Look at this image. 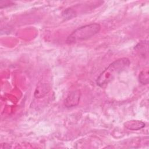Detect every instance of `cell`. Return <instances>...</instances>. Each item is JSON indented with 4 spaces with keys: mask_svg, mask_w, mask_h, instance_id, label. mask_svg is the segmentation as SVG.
<instances>
[{
    "mask_svg": "<svg viewBox=\"0 0 149 149\" xmlns=\"http://www.w3.org/2000/svg\"><path fill=\"white\" fill-rule=\"evenodd\" d=\"M130 61L127 58H119L111 63L98 77L97 84L100 87H104L111 82L116 75L126 70L130 65Z\"/></svg>",
    "mask_w": 149,
    "mask_h": 149,
    "instance_id": "obj_1",
    "label": "cell"
},
{
    "mask_svg": "<svg viewBox=\"0 0 149 149\" xmlns=\"http://www.w3.org/2000/svg\"><path fill=\"white\" fill-rule=\"evenodd\" d=\"M101 29L98 23H91L83 26L73 31L67 38L66 43L73 44L87 40L97 34Z\"/></svg>",
    "mask_w": 149,
    "mask_h": 149,
    "instance_id": "obj_2",
    "label": "cell"
},
{
    "mask_svg": "<svg viewBox=\"0 0 149 149\" xmlns=\"http://www.w3.org/2000/svg\"><path fill=\"white\" fill-rule=\"evenodd\" d=\"M80 93L79 90L72 91L68 94L65 100V105L68 107H73L76 106L80 101Z\"/></svg>",
    "mask_w": 149,
    "mask_h": 149,
    "instance_id": "obj_3",
    "label": "cell"
},
{
    "mask_svg": "<svg viewBox=\"0 0 149 149\" xmlns=\"http://www.w3.org/2000/svg\"><path fill=\"white\" fill-rule=\"evenodd\" d=\"M124 126L126 128L132 130H138L145 126V123L137 120H131L126 122L124 123Z\"/></svg>",
    "mask_w": 149,
    "mask_h": 149,
    "instance_id": "obj_4",
    "label": "cell"
},
{
    "mask_svg": "<svg viewBox=\"0 0 149 149\" xmlns=\"http://www.w3.org/2000/svg\"><path fill=\"white\" fill-rule=\"evenodd\" d=\"M139 81L141 84L144 85L147 84L149 81V74H148V68H145L139 74Z\"/></svg>",
    "mask_w": 149,
    "mask_h": 149,
    "instance_id": "obj_5",
    "label": "cell"
},
{
    "mask_svg": "<svg viewBox=\"0 0 149 149\" xmlns=\"http://www.w3.org/2000/svg\"><path fill=\"white\" fill-rule=\"evenodd\" d=\"M49 91V89L45 85H41L37 87L34 92V96L36 98H41L44 97Z\"/></svg>",
    "mask_w": 149,
    "mask_h": 149,
    "instance_id": "obj_6",
    "label": "cell"
},
{
    "mask_svg": "<svg viewBox=\"0 0 149 149\" xmlns=\"http://www.w3.org/2000/svg\"><path fill=\"white\" fill-rule=\"evenodd\" d=\"M62 16L66 19H71L75 16L74 11L72 9H66L63 12Z\"/></svg>",
    "mask_w": 149,
    "mask_h": 149,
    "instance_id": "obj_7",
    "label": "cell"
},
{
    "mask_svg": "<svg viewBox=\"0 0 149 149\" xmlns=\"http://www.w3.org/2000/svg\"><path fill=\"white\" fill-rule=\"evenodd\" d=\"M14 3L9 1H0V8L2 9L3 8H6L13 5Z\"/></svg>",
    "mask_w": 149,
    "mask_h": 149,
    "instance_id": "obj_8",
    "label": "cell"
}]
</instances>
